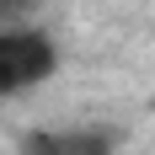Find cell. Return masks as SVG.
<instances>
[{"instance_id":"1","label":"cell","mask_w":155,"mask_h":155,"mask_svg":"<svg viewBox=\"0 0 155 155\" xmlns=\"http://www.w3.org/2000/svg\"><path fill=\"white\" fill-rule=\"evenodd\" d=\"M54 70H59V48H54V38L43 27L0 32V96L38 91Z\"/></svg>"},{"instance_id":"2","label":"cell","mask_w":155,"mask_h":155,"mask_svg":"<svg viewBox=\"0 0 155 155\" xmlns=\"http://www.w3.org/2000/svg\"><path fill=\"white\" fill-rule=\"evenodd\" d=\"M21 155H118V128H32Z\"/></svg>"},{"instance_id":"3","label":"cell","mask_w":155,"mask_h":155,"mask_svg":"<svg viewBox=\"0 0 155 155\" xmlns=\"http://www.w3.org/2000/svg\"><path fill=\"white\" fill-rule=\"evenodd\" d=\"M43 0H0V32H16V27H32Z\"/></svg>"}]
</instances>
